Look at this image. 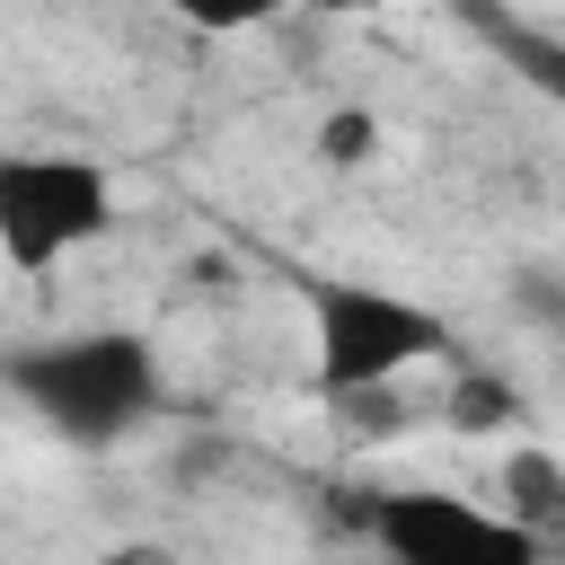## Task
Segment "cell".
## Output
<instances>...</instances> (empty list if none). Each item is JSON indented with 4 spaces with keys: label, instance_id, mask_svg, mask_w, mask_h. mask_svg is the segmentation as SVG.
<instances>
[{
    "label": "cell",
    "instance_id": "cell-7",
    "mask_svg": "<svg viewBox=\"0 0 565 565\" xmlns=\"http://www.w3.org/2000/svg\"><path fill=\"white\" fill-rule=\"evenodd\" d=\"M318 159H327V168H362V159H380V115H371V106H335V115L318 124Z\"/></svg>",
    "mask_w": 565,
    "mask_h": 565
},
{
    "label": "cell",
    "instance_id": "cell-2",
    "mask_svg": "<svg viewBox=\"0 0 565 565\" xmlns=\"http://www.w3.org/2000/svg\"><path fill=\"white\" fill-rule=\"evenodd\" d=\"M300 300H309V388H318V406L388 397L406 371L459 362V327L441 309H424L415 291H388V282H362V274H300Z\"/></svg>",
    "mask_w": 565,
    "mask_h": 565
},
{
    "label": "cell",
    "instance_id": "cell-5",
    "mask_svg": "<svg viewBox=\"0 0 565 565\" xmlns=\"http://www.w3.org/2000/svg\"><path fill=\"white\" fill-rule=\"evenodd\" d=\"M441 433H521L530 424V397H521V380L512 371H494V362H450V388H441Z\"/></svg>",
    "mask_w": 565,
    "mask_h": 565
},
{
    "label": "cell",
    "instance_id": "cell-4",
    "mask_svg": "<svg viewBox=\"0 0 565 565\" xmlns=\"http://www.w3.org/2000/svg\"><path fill=\"white\" fill-rule=\"evenodd\" d=\"M380 565H547V539L512 530L494 503L450 486H371L353 503Z\"/></svg>",
    "mask_w": 565,
    "mask_h": 565
},
{
    "label": "cell",
    "instance_id": "cell-8",
    "mask_svg": "<svg viewBox=\"0 0 565 565\" xmlns=\"http://www.w3.org/2000/svg\"><path fill=\"white\" fill-rule=\"evenodd\" d=\"M88 565H185V556H177L168 539H115V547H106V556H88Z\"/></svg>",
    "mask_w": 565,
    "mask_h": 565
},
{
    "label": "cell",
    "instance_id": "cell-3",
    "mask_svg": "<svg viewBox=\"0 0 565 565\" xmlns=\"http://www.w3.org/2000/svg\"><path fill=\"white\" fill-rule=\"evenodd\" d=\"M115 230V177L88 150L53 141H0V265L18 282L62 274Z\"/></svg>",
    "mask_w": 565,
    "mask_h": 565
},
{
    "label": "cell",
    "instance_id": "cell-1",
    "mask_svg": "<svg viewBox=\"0 0 565 565\" xmlns=\"http://www.w3.org/2000/svg\"><path fill=\"white\" fill-rule=\"evenodd\" d=\"M0 388L71 450H124L141 424H159L168 406V362L141 327H62V335H26L0 344Z\"/></svg>",
    "mask_w": 565,
    "mask_h": 565
},
{
    "label": "cell",
    "instance_id": "cell-6",
    "mask_svg": "<svg viewBox=\"0 0 565 565\" xmlns=\"http://www.w3.org/2000/svg\"><path fill=\"white\" fill-rule=\"evenodd\" d=\"M512 530H530V539H556V512H565V468L539 450V441H521L512 459H503V503H494Z\"/></svg>",
    "mask_w": 565,
    "mask_h": 565
}]
</instances>
